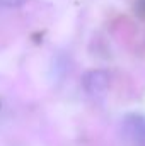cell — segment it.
<instances>
[{"mask_svg": "<svg viewBox=\"0 0 145 146\" xmlns=\"http://www.w3.org/2000/svg\"><path fill=\"white\" fill-rule=\"evenodd\" d=\"M109 83H111V75L101 68L89 70L82 76V87L91 97H104L109 90Z\"/></svg>", "mask_w": 145, "mask_h": 146, "instance_id": "obj_2", "label": "cell"}, {"mask_svg": "<svg viewBox=\"0 0 145 146\" xmlns=\"http://www.w3.org/2000/svg\"><path fill=\"white\" fill-rule=\"evenodd\" d=\"M24 0H0V3L2 5H7V7H17V5H21Z\"/></svg>", "mask_w": 145, "mask_h": 146, "instance_id": "obj_3", "label": "cell"}, {"mask_svg": "<svg viewBox=\"0 0 145 146\" xmlns=\"http://www.w3.org/2000/svg\"><path fill=\"white\" fill-rule=\"evenodd\" d=\"M121 136L130 146H145V115L138 112L126 114L121 119Z\"/></svg>", "mask_w": 145, "mask_h": 146, "instance_id": "obj_1", "label": "cell"}, {"mask_svg": "<svg viewBox=\"0 0 145 146\" xmlns=\"http://www.w3.org/2000/svg\"><path fill=\"white\" fill-rule=\"evenodd\" d=\"M137 9H138V14L145 17V0H138V5H137Z\"/></svg>", "mask_w": 145, "mask_h": 146, "instance_id": "obj_4", "label": "cell"}]
</instances>
